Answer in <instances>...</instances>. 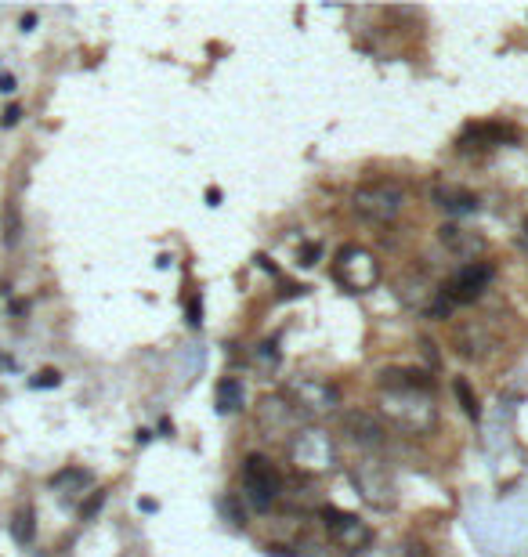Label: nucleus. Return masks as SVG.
<instances>
[{"mask_svg": "<svg viewBox=\"0 0 528 557\" xmlns=\"http://www.w3.org/2000/svg\"><path fill=\"white\" fill-rule=\"evenodd\" d=\"M283 496V474L261 453H250L243 460V500L254 510H272Z\"/></svg>", "mask_w": 528, "mask_h": 557, "instance_id": "7", "label": "nucleus"}, {"mask_svg": "<svg viewBox=\"0 0 528 557\" xmlns=\"http://www.w3.org/2000/svg\"><path fill=\"white\" fill-rule=\"evenodd\" d=\"M203 322V301H199V293L189 297V326H199Z\"/></svg>", "mask_w": 528, "mask_h": 557, "instance_id": "26", "label": "nucleus"}, {"mask_svg": "<svg viewBox=\"0 0 528 557\" xmlns=\"http://www.w3.org/2000/svg\"><path fill=\"white\" fill-rule=\"evenodd\" d=\"M11 536H15L19 547L33 543V536H37V514H33V507H26V510L15 514V521H11Z\"/></svg>", "mask_w": 528, "mask_h": 557, "instance_id": "20", "label": "nucleus"}, {"mask_svg": "<svg viewBox=\"0 0 528 557\" xmlns=\"http://www.w3.org/2000/svg\"><path fill=\"white\" fill-rule=\"evenodd\" d=\"M102 503H105V489H95V492H91V500H87L84 507H80V518L91 521V518L98 514V510H102Z\"/></svg>", "mask_w": 528, "mask_h": 557, "instance_id": "24", "label": "nucleus"}, {"mask_svg": "<svg viewBox=\"0 0 528 557\" xmlns=\"http://www.w3.org/2000/svg\"><path fill=\"white\" fill-rule=\"evenodd\" d=\"M293 557H330V543H319V539H301Z\"/></svg>", "mask_w": 528, "mask_h": 557, "instance_id": "22", "label": "nucleus"}, {"mask_svg": "<svg viewBox=\"0 0 528 557\" xmlns=\"http://www.w3.org/2000/svg\"><path fill=\"white\" fill-rule=\"evenodd\" d=\"M62 384V373L58 369H40L37 377L29 380V388H58Z\"/></svg>", "mask_w": 528, "mask_h": 557, "instance_id": "23", "label": "nucleus"}, {"mask_svg": "<svg viewBox=\"0 0 528 557\" xmlns=\"http://www.w3.org/2000/svg\"><path fill=\"white\" fill-rule=\"evenodd\" d=\"M214 406L217 413H239V409L246 406V388L243 380L236 377H221L214 388Z\"/></svg>", "mask_w": 528, "mask_h": 557, "instance_id": "18", "label": "nucleus"}, {"mask_svg": "<svg viewBox=\"0 0 528 557\" xmlns=\"http://www.w3.org/2000/svg\"><path fill=\"white\" fill-rule=\"evenodd\" d=\"M283 395H286V402L301 413V420H322V416H330L340 409V388L322 377L286 380Z\"/></svg>", "mask_w": 528, "mask_h": 557, "instance_id": "4", "label": "nucleus"}, {"mask_svg": "<svg viewBox=\"0 0 528 557\" xmlns=\"http://www.w3.org/2000/svg\"><path fill=\"white\" fill-rule=\"evenodd\" d=\"M333 279L348 293H369L380 283V261L373 257V250L359 243H344L333 254Z\"/></svg>", "mask_w": 528, "mask_h": 557, "instance_id": "5", "label": "nucleus"}, {"mask_svg": "<svg viewBox=\"0 0 528 557\" xmlns=\"http://www.w3.org/2000/svg\"><path fill=\"white\" fill-rule=\"evenodd\" d=\"M449 340H453L456 355L467 362H485L500 351V333L489 319H456Z\"/></svg>", "mask_w": 528, "mask_h": 557, "instance_id": "10", "label": "nucleus"}, {"mask_svg": "<svg viewBox=\"0 0 528 557\" xmlns=\"http://www.w3.org/2000/svg\"><path fill=\"white\" fill-rule=\"evenodd\" d=\"M207 199H210V207H217V203H221V192L210 189V192H207Z\"/></svg>", "mask_w": 528, "mask_h": 557, "instance_id": "31", "label": "nucleus"}, {"mask_svg": "<svg viewBox=\"0 0 528 557\" xmlns=\"http://www.w3.org/2000/svg\"><path fill=\"white\" fill-rule=\"evenodd\" d=\"M19 120H22V105H8V109L0 113V123H4V127H15Z\"/></svg>", "mask_w": 528, "mask_h": 557, "instance_id": "27", "label": "nucleus"}, {"mask_svg": "<svg viewBox=\"0 0 528 557\" xmlns=\"http://www.w3.org/2000/svg\"><path fill=\"white\" fill-rule=\"evenodd\" d=\"M19 26H22V29H33V26H37V15H22Z\"/></svg>", "mask_w": 528, "mask_h": 557, "instance_id": "30", "label": "nucleus"}, {"mask_svg": "<svg viewBox=\"0 0 528 557\" xmlns=\"http://www.w3.org/2000/svg\"><path fill=\"white\" fill-rule=\"evenodd\" d=\"M319 254H322V250L312 243V246H308V250H304V254H301V265H304V268H312L315 261H319Z\"/></svg>", "mask_w": 528, "mask_h": 557, "instance_id": "28", "label": "nucleus"}, {"mask_svg": "<svg viewBox=\"0 0 528 557\" xmlns=\"http://www.w3.org/2000/svg\"><path fill=\"white\" fill-rule=\"evenodd\" d=\"M453 395H456V402L463 406V413L471 416L474 424L481 420V402H478V395H474V388H471V380L467 377H456L453 380Z\"/></svg>", "mask_w": 528, "mask_h": 557, "instance_id": "19", "label": "nucleus"}, {"mask_svg": "<svg viewBox=\"0 0 528 557\" xmlns=\"http://www.w3.org/2000/svg\"><path fill=\"white\" fill-rule=\"evenodd\" d=\"M431 203L445 214H453V218H463V214H478L481 199L474 196L471 189H463V185H453V181H434L431 185Z\"/></svg>", "mask_w": 528, "mask_h": 557, "instance_id": "15", "label": "nucleus"}, {"mask_svg": "<svg viewBox=\"0 0 528 557\" xmlns=\"http://www.w3.org/2000/svg\"><path fill=\"white\" fill-rule=\"evenodd\" d=\"M406 210V189L398 181H362L351 192V214L366 225H391Z\"/></svg>", "mask_w": 528, "mask_h": 557, "instance_id": "2", "label": "nucleus"}, {"mask_svg": "<svg viewBox=\"0 0 528 557\" xmlns=\"http://www.w3.org/2000/svg\"><path fill=\"white\" fill-rule=\"evenodd\" d=\"M286 449H290V460L297 471H304V474L337 471V445H333V438L326 435V431H319V427H301Z\"/></svg>", "mask_w": 528, "mask_h": 557, "instance_id": "6", "label": "nucleus"}, {"mask_svg": "<svg viewBox=\"0 0 528 557\" xmlns=\"http://www.w3.org/2000/svg\"><path fill=\"white\" fill-rule=\"evenodd\" d=\"M348 478H351V485H355V492H359L373 510H395L398 485H395V474L384 467V460L362 453L359 460L348 467Z\"/></svg>", "mask_w": 528, "mask_h": 557, "instance_id": "3", "label": "nucleus"}, {"mask_svg": "<svg viewBox=\"0 0 528 557\" xmlns=\"http://www.w3.org/2000/svg\"><path fill=\"white\" fill-rule=\"evenodd\" d=\"M492 279H496V268H492L489 261H467V265H460L442 286H438V293H442V301L449 304V308H463V304L481 301L485 290L492 286Z\"/></svg>", "mask_w": 528, "mask_h": 557, "instance_id": "8", "label": "nucleus"}, {"mask_svg": "<svg viewBox=\"0 0 528 557\" xmlns=\"http://www.w3.org/2000/svg\"><path fill=\"white\" fill-rule=\"evenodd\" d=\"M518 131L514 127H503V123H471L467 131L460 134V149L463 152H485L496 149L503 142H514Z\"/></svg>", "mask_w": 528, "mask_h": 557, "instance_id": "16", "label": "nucleus"}, {"mask_svg": "<svg viewBox=\"0 0 528 557\" xmlns=\"http://www.w3.org/2000/svg\"><path fill=\"white\" fill-rule=\"evenodd\" d=\"M398 297L406 301V308H413V312H424V315H431V308H434V301H438V283H434L431 275L420 268H409L402 279H398Z\"/></svg>", "mask_w": 528, "mask_h": 557, "instance_id": "13", "label": "nucleus"}, {"mask_svg": "<svg viewBox=\"0 0 528 557\" xmlns=\"http://www.w3.org/2000/svg\"><path fill=\"white\" fill-rule=\"evenodd\" d=\"M340 435H348L351 445H359V453L377 456L387 445V427L377 413L369 409H344L340 413Z\"/></svg>", "mask_w": 528, "mask_h": 557, "instance_id": "12", "label": "nucleus"}, {"mask_svg": "<svg viewBox=\"0 0 528 557\" xmlns=\"http://www.w3.org/2000/svg\"><path fill=\"white\" fill-rule=\"evenodd\" d=\"M73 485H91V474L84 467H66L62 474L51 478V489H73Z\"/></svg>", "mask_w": 528, "mask_h": 557, "instance_id": "21", "label": "nucleus"}, {"mask_svg": "<svg viewBox=\"0 0 528 557\" xmlns=\"http://www.w3.org/2000/svg\"><path fill=\"white\" fill-rule=\"evenodd\" d=\"M380 388H427L434 391V377L424 369L413 366H395V369H380Z\"/></svg>", "mask_w": 528, "mask_h": 557, "instance_id": "17", "label": "nucleus"}, {"mask_svg": "<svg viewBox=\"0 0 528 557\" xmlns=\"http://www.w3.org/2000/svg\"><path fill=\"white\" fill-rule=\"evenodd\" d=\"M15 87H19V84H15V76L0 73V95H15Z\"/></svg>", "mask_w": 528, "mask_h": 557, "instance_id": "29", "label": "nucleus"}, {"mask_svg": "<svg viewBox=\"0 0 528 557\" xmlns=\"http://www.w3.org/2000/svg\"><path fill=\"white\" fill-rule=\"evenodd\" d=\"M254 424L261 431V438L290 445L293 435L301 431V413L286 402V395H264L254 409Z\"/></svg>", "mask_w": 528, "mask_h": 557, "instance_id": "11", "label": "nucleus"}, {"mask_svg": "<svg viewBox=\"0 0 528 557\" xmlns=\"http://www.w3.org/2000/svg\"><path fill=\"white\" fill-rule=\"evenodd\" d=\"M438 243L445 246V254L460 257L463 265H467V261H478V257L485 254V236H478V232H471V228H463V225H453V221L438 228Z\"/></svg>", "mask_w": 528, "mask_h": 557, "instance_id": "14", "label": "nucleus"}, {"mask_svg": "<svg viewBox=\"0 0 528 557\" xmlns=\"http://www.w3.org/2000/svg\"><path fill=\"white\" fill-rule=\"evenodd\" d=\"M319 518H322V529L330 536V543L344 554H366L373 547V529H369L366 521H359L355 514L340 507H319Z\"/></svg>", "mask_w": 528, "mask_h": 557, "instance_id": "9", "label": "nucleus"}, {"mask_svg": "<svg viewBox=\"0 0 528 557\" xmlns=\"http://www.w3.org/2000/svg\"><path fill=\"white\" fill-rule=\"evenodd\" d=\"M377 406L387 431L406 438H427L438 431V402L427 388H380Z\"/></svg>", "mask_w": 528, "mask_h": 557, "instance_id": "1", "label": "nucleus"}, {"mask_svg": "<svg viewBox=\"0 0 528 557\" xmlns=\"http://www.w3.org/2000/svg\"><path fill=\"white\" fill-rule=\"evenodd\" d=\"M19 239V214L15 207H8V218H4V243H15Z\"/></svg>", "mask_w": 528, "mask_h": 557, "instance_id": "25", "label": "nucleus"}]
</instances>
